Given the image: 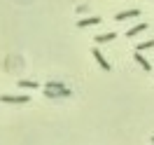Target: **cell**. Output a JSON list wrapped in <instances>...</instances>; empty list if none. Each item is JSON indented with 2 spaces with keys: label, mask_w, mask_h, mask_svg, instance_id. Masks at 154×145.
<instances>
[{
  "label": "cell",
  "mask_w": 154,
  "mask_h": 145,
  "mask_svg": "<svg viewBox=\"0 0 154 145\" xmlns=\"http://www.w3.org/2000/svg\"><path fill=\"white\" fill-rule=\"evenodd\" d=\"M91 54H94V58H96V61H98V66L103 68V70H105V73H110V70H112V66H110V63H107V61H105V56H103V54H100V52H98V49H94V52H91Z\"/></svg>",
  "instance_id": "obj_4"
},
{
  "label": "cell",
  "mask_w": 154,
  "mask_h": 145,
  "mask_svg": "<svg viewBox=\"0 0 154 145\" xmlns=\"http://www.w3.org/2000/svg\"><path fill=\"white\" fill-rule=\"evenodd\" d=\"M133 58H135V63H138V66H143V70H147V73L152 70V66H149V61H147V58L143 56V52H135V54H133Z\"/></svg>",
  "instance_id": "obj_7"
},
{
  "label": "cell",
  "mask_w": 154,
  "mask_h": 145,
  "mask_svg": "<svg viewBox=\"0 0 154 145\" xmlns=\"http://www.w3.org/2000/svg\"><path fill=\"white\" fill-rule=\"evenodd\" d=\"M152 143H154V136H152Z\"/></svg>",
  "instance_id": "obj_11"
},
{
  "label": "cell",
  "mask_w": 154,
  "mask_h": 145,
  "mask_svg": "<svg viewBox=\"0 0 154 145\" xmlns=\"http://www.w3.org/2000/svg\"><path fill=\"white\" fill-rule=\"evenodd\" d=\"M149 28V24L147 21H143V24H135L133 28H128V33H126V38H133V35H138V33H143V30Z\"/></svg>",
  "instance_id": "obj_6"
},
{
  "label": "cell",
  "mask_w": 154,
  "mask_h": 145,
  "mask_svg": "<svg viewBox=\"0 0 154 145\" xmlns=\"http://www.w3.org/2000/svg\"><path fill=\"white\" fill-rule=\"evenodd\" d=\"M100 24V17H87V19L77 21V28H87V26H98Z\"/></svg>",
  "instance_id": "obj_5"
},
{
  "label": "cell",
  "mask_w": 154,
  "mask_h": 145,
  "mask_svg": "<svg viewBox=\"0 0 154 145\" xmlns=\"http://www.w3.org/2000/svg\"><path fill=\"white\" fill-rule=\"evenodd\" d=\"M0 101H2V103H30V96H26V94H19V96L2 94V96H0Z\"/></svg>",
  "instance_id": "obj_2"
},
{
  "label": "cell",
  "mask_w": 154,
  "mask_h": 145,
  "mask_svg": "<svg viewBox=\"0 0 154 145\" xmlns=\"http://www.w3.org/2000/svg\"><path fill=\"white\" fill-rule=\"evenodd\" d=\"M17 87H21V89H40V84L33 82V80H21V82H17Z\"/></svg>",
  "instance_id": "obj_9"
},
{
  "label": "cell",
  "mask_w": 154,
  "mask_h": 145,
  "mask_svg": "<svg viewBox=\"0 0 154 145\" xmlns=\"http://www.w3.org/2000/svg\"><path fill=\"white\" fill-rule=\"evenodd\" d=\"M45 96L47 98H61V96H70V89L61 82H49L45 87Z\"/></svg>",
  "instance_id": "obj_1"
},
{
  "label": "cell",
  "mask_w": 154,
  "mask_h": 145,
  "mask_svg": "<svg viewBox=\"0 0 154 145\" xmlns=\"http://www.w3.org/2000/svg\"><path fill=\"white\" fill-rule=\"evenodd\" d=\"M133 17H140V10H126V12H117V14H115V21L133 19Z\"/></svg>",
  "instance_id": "obj_3"
},
{
  "label": "cell",
  "mask_w": 154,
  "mask_h": 145,
  "mask_svg": "<svg viewBox=\"0 0 154 145\" xmlns=\"http://www.w3.org/2000/svg\"><path fill=\"white\" fill-rule=\"evenodd\" d=\"M117 38V33H112V30H110V33H100V35H96V45H105V42H112V40Z\"/></svg>",
  "instance_id": "obj_8"
},
{
  "label": "cell",
  "mask_w": 154,
  "mask_h": 145,
  "mask_svg": "<svg viewBox=\"0 0 154 145\" xmlns=\"http://www.w3.org/2000/svg\"><path fill=\"white\" fill-rule=\"evenodd\" d=\"M154 47V40H145L140 45H135V52H145V49H152Z\"/></svg>",
  "instance_id": "obj_10"
}]
</instances>
